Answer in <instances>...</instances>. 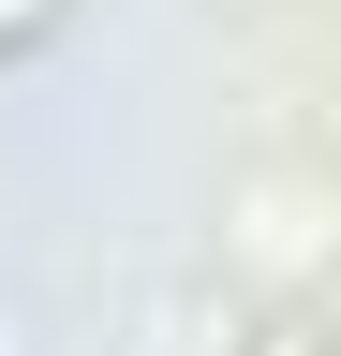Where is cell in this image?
Listing matches in <instances>:
<instances>
[{"mask_svg": "<svg viewBox=\"0 0 341 356\" xmlns=\"http://www.w3.org/2000/svg\"><path fill=\"white\" fill-rule=\"evenodd\" d=\"M30 15H45V0H0V30H30Z\"/></svg>", "mask_w": 341, "mask_h": 356, "instance_id": "obj_1", "label": "cell"}]
</instances>
